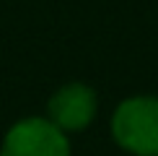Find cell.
<instances>
[{"label": "cell", "instance_id": "cell-2", "mask_svg": "<svg viewBox=\"0 0 158 156\" xmlns=\"http://www.w3.org/2000/svg\"><path fill=\"white\" fill-rule=\"evenodd\" d=\"M0 156H70V141L47 117H26L5 133Z\"/></svg>", "mask_w": 158, "mask_h": 156}, {"label": "cell", "instance_id": "cell-3", "mask_svg": "<svg viewBox=\"0 0 158 156\" xmlns=\"http://www.w3.org/2000/svg\"><path fill=\"white\" fill-rule=\"evenodd\" d=\"M98 96L85 83H65L49 96L47 120L55 122L62 133H81L96 120Z\"/></svg>", "mask_w": 158, "mask_h": 156}, {"label": "cell", "instance_id": "cell-1", "mask_svg": "<svg viewBox=\"0 0 158 156\" xmlns=\"http://www.w3.org/2000/svg\"><path fill=\"white\" fill-rule=\"evenodd\" d=\"M111 138L132 156H158V94L124 99L111 115Z\"/></svg>", "mask_w": 158, "mask_h": 156}]
</instances>
